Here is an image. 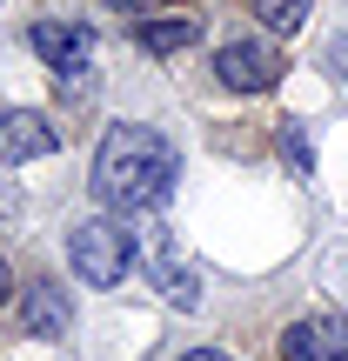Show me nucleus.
<instances>
[{
	"label": "nucleus",
	"instance_id": "1",
	"mask_svg": "<svg viewBox=\"0 0 348 361\" xmlns=\"http://www.w3.org/2000/svg\"><path fill=\"white\" fill-rule=\"evenodd\" d=\"M174 180H181V154L161 128L121 121L94 147V201L107 214H148V207H161L174 194Z\"/></svg>",
	"mask_w": 348,
	"mask_h": 361
},
{
	"label": "nucleus",
	"instance_id": "2",
	"mask_svg": "<svg viewBox=\"0 0 348 361\" xmlns=\"http://www.w3.org/2000/svg\"><path fill=\"white\" fill-rule=\"evenodd\" d=\"M67 261H74V274L88 288H121L128 281V268H134V234L121 228V221H80L74 228V241H67Z\"/></svg>",
	"mask_w": 348,
	"mask_h": 361
},
{
	"label": "nucleus",
	"instance_id": "3",
	"mask_svg": "<svg viewBox=\"0 0 348 361\" xmlns=\"http://www.w3.org/2000/svg\"><path fill=\"white\" fill-rule=\"evenodd\" d=\"M27 47L61 74V87L94 74V34H88L80 20H34V27H27Z\"/></svg>",
	"mask_w": 348,
	"mask_h": 361
},
{
	"label": "nucleus",
	"instance_id": "4",
	"mask_svg": "<svg viewBox=\"0 0 348 361\" xmlns=\"http://www.w3.org/2000/svg\"><path fill=\"white\" fill-rule=\"evenodd\" d=\"M282 74H288V61L275 47H261V40H228V47L215 54V80L228 94H268Z\"/></svg>",
	"mask_w": 348,
	"mask_h": 361
},
{
	"label": "nucleus",
	"instance_id": "5",
	"mask_svg": "<svg viewBox=\"0 0 348 361\" xmlns=\"http://www.w3.org/2000/svg\"><path fill=\"white\" fill-rule=\"evenodd\" d=\"M282 361H348V314H308L282 335Z\"/></svg>",
	"mask_w": 348,
	"mask_h": 361
},
{
	"label": "nucleus",
	"instance_id": "6",
	"mask_svg": "<svg viewBox=\"0 0 348 361\" xmlns=\"http://www.w3.org/2000/svg\"><path fill=\"white\" fill-rule=\"evenodd\" d=\"M61 147V128H54L47 114H34V107H20V114H0V161H40Z\"/></svg>",
	"mask_w": 348,
	"mask_h": 361
},
{
	"label": "nucleus",
	"instance_id": "7",
	"mask_svg": "<svg viewBox=\"0 0 348 361\" xmlns=\"http://www.w3.org/2000/svg\"><path fill=\"white\" fill-rule=\"evenodd\" d=\"M67 322H74V308H67V288H54V281H34L20 295V328L34 341H54V335H67Z\"/></svg>",
	"mask_w": 348,
	"mask_h": 361
},
{
	"label": "nucleus",
	"instance_id": "8",
	"mask_svg": "<svg viewBox=\"0 0 348 361\" xmlns=\"http://www.w3.org/2000/svg\"><path fill=\"white\" fill-rule=\"evenodd\" d=\"M148 274H155V288L174 301V308H194V301H201V288H194V268L174 255L168 241H148Z\"/></svg>",
	"mask_w": 348,
	"mask_h": 361
},
{
	"label": "nucleus",
	"instance_id": "9",
	"mask_svg": "<svg viewBox=\"0 0 348 361\" xmlns=\"http://www.w3.org/2000/svg\"><path fill=\"white\" fill-rule=\"evenodd\" d=\"M201 34H208V20H201V13H161V20H148V27H141V47L168 61V54H188Z\"/></svg>",
	"mask_w": 348,
	"mask_h": 361
},
{
	"label": "nucleus",
	"instance_id": "10",
	"mask_svg": "<svg viewBox=\"0 0 348 361\" xmlns=\"http://www.w3.org/2000/svg\"><path fill=\"white\" fill-rule=\"evenodd\" d=\"M248 13H255L268 34H295V27L308 20V0H248Z\"/></svg>",
	"mask_w": 348,
	"mask_h": 361
},
{
	"label": "nucleus",
	"instance_id": "11",
	"mask_svg": "<svg viewBox=\"0 0 348 361\" xmlns=\"http://www.w3.org/2000/svg\"><path fill=\"white\" fill-rule=\"evenodd\" d=\"M282 147H288V168L301 180L315 174V147H308V121H282Z\"/></svg>",
	"mask_w": 348,
	"mask_h": 361
},
{
	"label": "nucleus",
	"instance_id": "12",
	"mask_svg": "<svg viewBox=\"0 0 348 361\" xmlns=\"http://www.w3.org/2000/svg\"><path fill=\"white\" fill-rule=\"evenodd\" d=\"M322 61H328V74H335V80H348V27L328 40V54H322Z\"/></svg>",
	"mask_w": 348,
	"mask_h": 361
},
{
	"label": "nucleus",
	"instance_id": "13",
	"mask_svg": "<svg viewBox=\"0 0 348 361\" xmlns=\"http://www.w3.org/2000/svg\"><path fill=\"white\" fill-rule=\"evenodd\" d=\"M107 7H121V13H155L161 0H107Z\"/></svg>",
	"mask_w": 348,
	"mask_h": 361
},
{
	"label": "nucleus",
	"instance_id": "14",
	"mask_svg": "<svg viewBox=\"0 0 348 361\" xmlns=\"http://www.w3.org/2000/svg\"><path fill=\"white\" fill-rule=\"evenodd\" d=\"M181 361H234V355H221V348H194V355H181Z\"/></svg>",
	"mask_w": 348,
	"mask_h": 361
},
{
	"label": "nucleus",
	"instance_id": "15",
	"mask_svg": "<svg viewBox=\"0 0 348 361\" xmlns=\"http://www.w3.org/2000/svg\"><path fill=\"white\" fill-rule=\"evenodd\" d=\"M7 295H13V274H7V261H0V308H7Z\"/></svg>",
	"mask_w": 348,
	"mask_h": 361
}]
</instances>
